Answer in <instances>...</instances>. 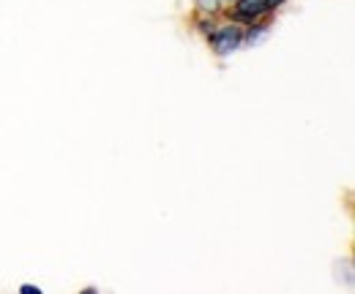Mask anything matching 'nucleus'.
<instances>
[{
  "instance_id": "obj_3",
  "label": "nucleus",
  "mask_w": 355,
  "mask_h": 294,
  "mask_svg": "<svg viewBox=\"0 0 355 294\" xmlns=\"http://www.w3.org/2000/svg\"><path fill=\"white\" fill-rule=\"evenodd\" d=\"M266 36H268V25H254V28H252V30L243 36V42L249 44V46H254V44L263 42Z\"/></svg>"
},
{
  "instance_id": "obj_5",
  "label": "nucleus",
  "mask_w": 355,
  "mask_h": 294,
  "mask_svg": "<svg viewBox=\"0 0 355 294\" xmlns=\"http://www.w3.org/2000/svg\"><path fill=\"white\" fill-rule=\"evenodd\" d=\"M19 292H25V294H42V289H39V286H31V284H25V286H22V289H19Z\"/></svg>"
},
{
  "instance_id": "obj_4",
  "label": "nucleus",
  "mask_w": 355,
  "mask_h": 294,
  "mask_svg": "<svg viewBox=\"0 0 355 294\" xmlns=\"http://www.w3.org/2000/svg\"><path fill=\"white\" fill-rule=\"evenodd\" d=\"M197 6H200V11H205V14H216L219 11V0H194Z\"/></svg>"
},
{
  "instance_id": "obj_2",
  "label": "nucleus",
  "mask_w": 355,
  "mask_h": 294,
  "mask_svg": "<svg viewBox=\"0 0 355 294\" xmlns=\"http://www.w3.org/2000/svg\"><path fill=\"white\" fill-rule=\"evenodd\" d=\"M268 11H273L270 0H235V19L241 22H257Z\"/></svg>"
},
{
  "instance_id": "obj_1",
  "label": "nucleus",
  "mask_w": 355,
  "mask_h": 294,
  "mask_svg": "<svg viewBox=\"0 0 355 294\" xmlns=\"http://www.w3.org/2000/svg\"><path fill=\"white\" fill-rule=\"evenodd\" d=\"M243 44V30L235 28V25H227V28H219V30H211V46L216 49V55H232L238 46Z\"/></svg>"
},
{
  "instance_id": "obj_6",
  "label": "nucleus",
  "mask_w": 355,
  "mask_h": 294,
  "mask_svg": "<svg viewBox=\"0 0 355 294\" xmlns=\"http://www.w3.org/2000/svg\"><path fill=\"white\" fill-rule=\"evenodd\" d=\"M270 3H273V8H276V6H279V3H284V0H270Z\"/></svg>"
}]
</instances>
